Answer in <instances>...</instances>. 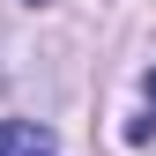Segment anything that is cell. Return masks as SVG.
Masks as SVG:
<instances>
[{"mask_svg": "<svg viewBox=\"0 0 156 156\" xmlns=\"http://www.w3.org/2000/svg\"><path fill=\"white\" fill-rule=\"evenodd\" d=\"M0 156H60V141L37 119H0Z\"/></svg>", "mask_w": 156, "mask_h": 156, "instance_id": "obj_1", "label": "cell"}, {"mask_svg": "<svg viewBox=\"0 0 156 156\" xmlns=\"http://www.w3.org/2000/svg\"><path fill=\"white\" fill-rule=\"evenodd\" d=\"M141 97H149V104H156V67H149V74H141Z\"/></svg>", "mask_w": 156, "mask_h": 156, "instance_id": "obj_2", "label": "cell"}, {"mask_svg": "<svg viewBox=\"0 0 156 156\" xmlns=\"http://www.w3.org/2000/svg\"><path fill=\"white\" fill-rule=\"evenodd\" d=\"M30 8H37V0H30Z\"/></svg>", "mask_w": 156, "mask_h": 156, "instance_id": "obj_3", "label": "cell"}]
</instances>
